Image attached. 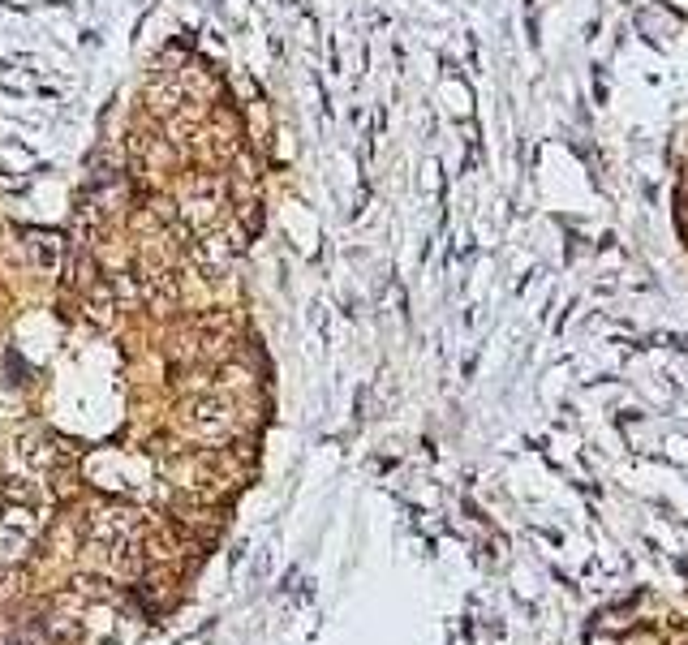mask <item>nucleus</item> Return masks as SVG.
<instances>
[{
  "label": "nucleus",
  "instance_id": "obj_1",
  "mask_svg": "<svg viewBox=\"0 0 688 645\" xmlns=\"http://www.w3.org/2000/svg\"><path fill=\"white\" fill-rule=\"evenodd\" d=\"M181 426L203 443H220V439H228V430H233V405H228L224 396L185 400L181 405Z\"/></svg>",
  "mask_w": 688,
  "mask_h": 645
},
{
  "label": "nucleus",
  "instance_id": "obj_8",
  "mask_svg": "<svg viewBox=\"0 0 688 645\" xmlns=\"http://www.w3.org/2000/svg\"><path fill=\"white\" fill-rule=\"evenodd\" d=\"M594 645H620V641H611V637H594Z\"/></svg>",
  "mask_w": 688,
  "mask_h": 645
},
{
  "label": "nucleus",
  "instance_id": "obj_4",
  "mask_svg": "<svg viewBox=\"0 0 688 645\" xmlns=\"http://www.w3.org/2000/svg\"><path fill=\"white\" fill-rule=\"evenodd\" d=\"M31 542H35V534H26V529H13V525L0 521V564H18V559L31 551Z\"/></svg>",
  "mask_w": 688,
  "mask_h": 645
},
{
  "label": "nucleus",
  "instance_id": "obj_3",
  "mask_svg": "<svg viewBox=\"0 0 688 645\" xmlns=\"http://www.w3.org/2000/svg\"><path fill=\"white\" fill-rule=\"evenodd\" d=\"M138 534H142V521H138V512L125 504L99 508L91 521V542H121V538H138Z\"/></svg>",
  "mask_w": 688,
  "mask_h": 645
},
{
  "label": "nucleus",
  "instance_id": "obj_2",
  "mask_svg": "<svg viewBox=\"0 0 688 645\" xmlns=\"http://www.w3.org/2000/svg\"><path fill=\"white\" fill-rule=\"evenodd\" d=\"M91 564L99 572H108L112 581H138L142 572V547L138 538H121V542H91Z\"/></svg>",
  "mask_w": 688,
  "mask_h": 645
},
{
  "label": "nucleus",
  "instance_id": "obj_6",
  "mask_svg": "<svg viewBox=\"0 0 688 645\" xmlns=\"http://www.w3.org/2000/svg\"><path fill=\"white\" fill-rule=\"evenodd\" d=\"M151 108L155 112H164V117H168V112H177V104H181V91H177V86H172V82H164V86H151Z\"/></svg>",
  "mask_w": 688,
  "mask_h": 645
},
{
  "label": "nucleus",
  "instance_id": "obj_7",
  "mask_svg": "<svg viewBox=\"0 0 688 645\" xmlns=\"http://www.w3.org/2000/svg\"><path fill=\"white\" fill-rule=\"evenodd\" d=\"M5 499H9V504H31V508H35V499H39V491H35V486H31V482L13 478V482L5 486Z\"/></svg>",
  "mask_w": 688,
  "mask_h": 645
},
{
  "label": "nucleus",
  "instance_id": "obj_5",
  "mask_svg": "<svg viewBox=\"0 0 688 645\" xmlns=\"http://www.w3.org/2000/svg\"><path fill=\"white\" fill-rule=\"evenodd\" d=\"M31 250H35V258H39V267H56V258H61V237L35 228V233H31Z\"/></svg>",
  "mask_w": 688,
  "mask_h": 645
}]
</instances>
